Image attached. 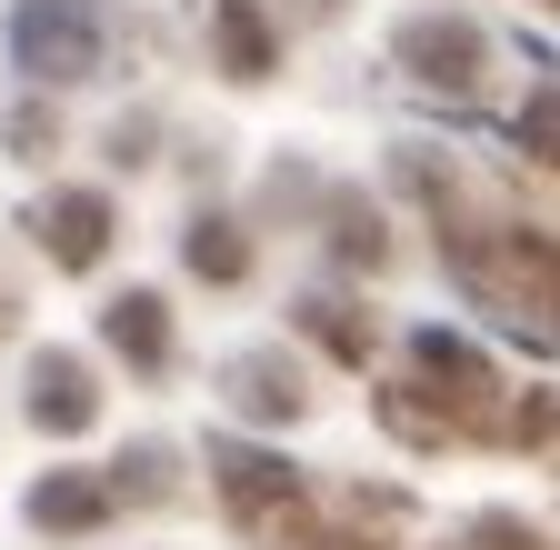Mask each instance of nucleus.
I'll use <instances>...</instances> for the list:
<instances>
[{
	"mask_svg": "<svg viewBox=\"0 0 560 550\" xmlns=\"http://www.w3.org/2000/svg\"><path fill=\"white\" fill-rule=\"evenodd\" d=\"M101 40H110L101 0H21V11H11V60L31 81H91Z\"/></svg>",
	"mask_w": 560,
	"mask_h": 550,
	"instance_id": "f257e3e1",
	"label": "nucleus"
},
{
	"mask_svg": "<svg viewBox=\"0 0 560 550\" xmlns=\"http://www.w3.org/2000/svg\"><path fill=\"white\" fill-rule=\"evenodd\" d=\"M410 361H420V381H431V400H441V421H431V431H470V421H480V400H490V371L460 351L451 330H420V340H410Z\"/></svg>",
	"mask_w": 560,
	"mask_h": 550,
	"instance_id": "f03ea898",
	"label": "nucleus"
},
{
	"mask_svg": "<svg viewBox=\"0 0 560 550\" xmlns=\"http://www.w3.org/2000/svg\"><path fill=\"white\" fill-rule=\"evenodd\" d=\"M400 60H410L420 81H441V91H470V81H480V31H470L460 11L410 21V31H400Z\"/></svg>",
	"mask_w": 560,
	"mask_h": 550,
	"instance_id": "7ed1b4c3",
	"label": "nucleus"
},
{
	"mask_svg": "<svg viewBox=\"0 0 560 550\" xmlns=\"http://www.w3.org/2000/svg\"><path fill=\"white\" fill-rule=\"evenodd\" d=\"M31 421H40V431H60V441L101 421V400H91V371L70 361V351H40V361H31Z\"/></svg>",
	"mask_w": 560,
	"mask_h": 550,
	"instance_id": "20e7f679",
	"label": "nucleus"
},
{
	"mask_svg": "<svg viewBox=\"0 0 560 550\" xmlns=\"http://www.w3.org/2000/svg\"><path fill=\"white\" fill-rule=\"evenodd\" d=\"M40 231H50V260H60V270H91V260L110 250V200H101V190H60L50 211H40Z\"/></svg>",
	"mask_w": 560,
	"mask_h": 550,
	"instance_id": "39448f33",
	"label": "nucleus"
},
{
	"mask_svg": "<svg viewBox=\"0 0 560 550\" xmlns=\"http://www.w3.org/2000/svg\"><path fill=\"white\" fill-rule=\"evenodd\" d=\"M210 460H221V491H231V511H241V520H270V501L291 511V491H301V480H291V460H270V450H241V441H221Z\"/></svg>",
	"mask_w": 560,
	"mask_h": 550,
	"instance_id": "423d86ee",
	"label": "nucleus"
},
{
	"mask_svg": "<svg viewBox=\"0 0 560 550\" xmlns=\"http://www.w3.org/2000/svg\"><path fill=\"white\" fill-rule=\"evenodd\" d=\"M101 330H110V351L140 361V371L171 361V311H161V291H120V301L101 311Z\"/></svg>",
	"mask_w": 560,
	"mask_h": 550,
	"instance_id": "0eeeda50",
	"label": "nucleus"
},
{
	"mask_svg": "<svg viewBox=\"0 0 560 550\" xmlns=\"http://www.w3.org/2000/svg\"><path fill=\"white\" fill-rule=\"evenodd\" d=\"M210 31H221V71H231V81H270V71H280V40H270V21H260V0H221Z\"/></svg>",
	"mask_w": 560,
	"mask_h": 550,
	"instance_id": "6e6552de",
	"label": "nucleus"
},
{
	"mask_svg": "<svg viewBox=\"0 0 560 550\" xmlns=\"http://www.w3.org/2000/svg\"><path fill=\"white\" fill-rule=\"evenodd\" d=\"M31 520L40 530H91V520H110V480H91V470L40 480V491H31Z\"/></svg>",
	"mask_w": 560,
	"mask_h": 550,
	"instance_id": "1a4fd4ad",
	"label": "nucleus"
},
{
	"mask_svg": "<svg viewBox=\"0 0 560 550\" xmlns=\"http://www.w3.org/2000/svg\"><path fill=\"white\" fill-rule=\"evenodd\" d=\"M231 381H241V400L260 410V421H291V410H301V381H291V371H280L270 351H260V361H241Z\"/></svg>",
	"mask_w": 560,
	"mask_h": 550,
	"instance_id": "9d476101",
	"label": "nucleus"
},
{
	"mask_svg": "<svg viewBox=\"0 0 560 550\" xmlns=\"http://www.w3.org/2000/svg\"><path fill=\"white\" fill-rule=\"evenodd\" d=\"M190 270H200V281H241V270H250L241 231H231V221H200V231H190Z\"/></svg>",
	"mask_w": 560,
	"mask_h": 550,
	"instance_id": "9b49d317",
	"label": "nucleus"
},
{
	"mask_svg": "<svg viewBox=\"0 0 560 550\" xmlns=\"http://www.w3.org/2000/svg\"><path fill=\"white\" fill-rule=\"evenodd\" d=\"M311 330L330 340L340 361H361V351H371V320H350V311H330V301H311Z\"/></svg>",
	"mask_w": 560,
	"mask_h": 550,
	"instance_id": "f8f14e48",
	"label": "nucleus"
},
{
	"mask_svg": "<svg viewBox=\"0 0 560 550\" xmlns=\"http://www.w3.org/2000/svg\"><path fill=\"white\" fill-rule=\"evenodd\" d=\"M480 550H540V530H521V520H480Z\"/></svg>",
	"mask_w": 560,
	"mask_h": 550,
	"instance_id": "ddd939ff",
	"label": "nucleus"
},
{
	"mask_svg": "<svg viewBox=\"0 0 560 550\" xmlns=\"http://www.w3.org/2000/svg\"><path fill=\"white\" fill-rule=\"evenodd\" d=\"M301 550H381V540H301Z\"/></svg>",
	"mask_w": 560,
	"mask_h": 550,
	"instance_id": "4468645a",
	"label": "nucleus"
}]
</instances>
